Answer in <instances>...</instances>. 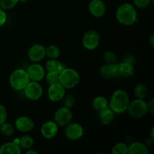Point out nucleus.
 <instances>
[{
  "label": "nucleus",
  "mask_w": 154,
  "mask_h": 154,
  "mask_svg": "<svg viewBox=\"0 0 154 154\" xmlns=\"http://www.w3.org/2000/svg\"><path fill=\"white\" fill-rule=\"evenodd\" d=\"M45 54L48 59H58L60 56V50L54 45H48L45 48Z\"/></svg>",
  "instance_id": "nucleus-25"
},
{
  "label": "nucleus",
  "mask_w": 154,
  "mask_h": 154,
  "mask_svg": "<svg viewBox=\"0 0 154 154\" xmlns=\"http://www.w3.org/2000/svg\"><path fill=\"white\" fill-rule=\"evenodd\" d=\"M19 2V0H0V8L4 10L13 8Z\"/></svg>",
  "instance_id": "nucleus-28"
},
{
  "label": "nucleus",
  "mask_w": 154,
  "mask_h": 154,
  "mask_svg": "<svg viewBox=\"0 0 154 154\" xmlns=\"http://www.w3.org/2000/svg\"><path fill=\"white\" fill-rule=\"evenodd\" d=\"M17 144L19 145L20 149L23 150H28L32 147L34 145V139L29 135H23L19 139H17Z\"/></svg>",
  "instance_id": "nucleus-23"
},
{
  "label": "nucleus",
  "mask_w": 154,
  "mask_h": 154,
  "mask_svg": "<svg viewBox=\"0 0 154 154\" xmlns=\"http://www.w3.org/2000/svg\"><path fill=\"white\" fill-rule=\"evenodd\" d=\"M126 111L132 118H143L148 112L147 102L144 99H135V100L129 102Z\"/></svg>",
  "instance_id": "nucleus-5"
},
{
  "label": "nucleus",
  "mask_w": 154,
  "mask_h": 154,
  "mask_svg": "<svg viewBox=\"0 0 154 154\" xmlns=\"http://www.w3.org/2000/svg\"><path fill=\"white\" fill-rule=\"evenodd\" d=\"M99 75L105 79H111L117 75V66L115 63H105L99 70Z\"/></svg>",
  "instance_id": "nucleus-17"
},
{
  "label": "nucleus",
  "mask_w": 154,
  "mask_h": 154,
  "mask_svg": "<svg viewBox=\"0 0 154 154\" xmlns=\"http://www.w3.org/2000/svg\"><path fill=\"white\" fill-rule=\"evenodd\" d=\"M153 131H154V127H152L151 130H150V138H151V139L154 140V135H153Z\"/></svg>",
  "instance_id": "nucleus-38"
},
{
  "label": "nucleus",
  "mask_w": 154,
  "mask_h": 154,
  "mask_svg": "<svg viewBox=\"0 0 154 154\" xmlns=\"http://www.w3.org/2000/svg\"><path fill=\"white\" fill-rule=\"evenodd\" d=\"M98 112H99V120L105 126H108L112 123L116 114L109 106L106 107Z\"/></svg>",
  "instance_id": "nucleus-18"
},
{
  "label": "nucleus",
  "mask_w": 154,
  "mask_h": 154,
  "mask_svg": "<svg viewBox=\"0 0 154 154\" xmlns=\"http://www.w3.org/2000/svg\"><path fill=\"white\" fill-rule=\"evenodd\" d=\"M92 106L95 110L99 111L108 106V101L104 96H96L92 101Z\"/></svg>",
  "instance_id": "nucleus-22"
},
{
  "label": "nucleus",
  "mask_w": 154,
  "mask_h": 154,
  "mask_svg": "<svg viewBox=\"0 0 154 154\" xmlns=\"http://www.w3.org/2000/svg\"><path fill=\"white\" fill-rule=\"evenodd\" d=\"M30 81L26 70L17 69L14 71L9 77V84L16 91H21Z\"/></svg>",
  "instance_id": "nucleus-4"
},
{
  "label": "nucleus",
  "mask_w": 154,
  "mask_h": 154,
  "mask_svg": "<svg viewBox=\"0 0 154 154\" xmlns=\"http://www.w3.org/2000/svg\"><path fill=\"white\" fill-rule=\"evenodd\" d=\"M14 132V128L11 123L5 122L2 125H0V133L6 137L11 136Z\"/></svg>",
  "instance_id": "nucleus-26"
},
{
  "label": "nucleus",
  "mask_w": 154,
  "mask_h": 154,
  "mask_svg": "<svg viewBox=\"0 0 154 154\" xmlns=\"http://www.w3.org/2000/svg\"><path fill=\"white\" fill-rule=\"evenodd\" d=\"M23 90L26 97L31 101L38 100L43 95L42 86L37 81H30Z\"/></svg>",
  "instance_id": "nucleus-6"
},
{
  "label": "nucleus",
  "mask_w": 154,
  "mask_h": 154,
  "mask_svg": "<svg viewBox=\"0 0 154 154\" xmlns=\"http://www.w3.org/2000/svg\"><path fill=\"white\" fill-rule=\"evenodd\" d=\"M63 100V107H66V108H72V107L74 106L75 103V99L74 98V96L72 95H67L63 97V99H62Z\"/></svg>",
  "instance_id": "nucleus-31"
},
{
  "label": "nucleus",
  "mask_w": 154,
  "mask_h": 154,
  "mask_svg": "<svg viewBox=\"0 0 154 154\" xmlns=\"http://www.w3.org/2000/svg\"><path fill=\"white\" fill-rule=\"evenodd\" d=\"M100 44V35L96 30H89L84 33L82 38V45L85 49L93 51Z\"/></svg>",
  "instance_id": "nucleus-7"
},
{
  "label": "nucleus",
  "mask_w": 154,
  "mask_h": 154,
  "mask_svg": "<svg viewBox=\"0 0 154 154\" xmlns=\"http://www.w3.org/2000/svg\"><path fill=\"white\" fill-rule=\"evenodd\" d=\"M26 0H19V2H26Z\"/></svg>",
  "instance_id": "nucleus-39"
},
{
  "label": "nucleus",
  "mask_w": 154,
  "mask_h": 154,
  "mask_svg": "<svg viewBox=\"0 0 154 154\" xmlns=\"http://www.w3.org/2000/svg\"><path fill=\"white\" fill-rule=\"evenodd\" d=\"M103 60L105 63H115L117 56L113 51H105L103 54Z\"/></svg>",
  "instance_id": "nucleus-30"
},
{
  "label": "nucleus",
  "mask_w": 154,
  "mask_h": 154,
  "mask_svg": "<svg viewBox=\"0 0 154 154\" xmlns=\"http://www.w3.org/2000/svg\"><path fill=\"white\" fill-rule=\"evenodd\" d=\"M112 154H128V145L126 143H117L111 150Z\"/></svg>",
  "instance_id": "nucleus-27"
},
{
  "label": "nucleus",
  "mask_w": 154,
  "mask_h": 154,
  "mask_svg": "<svg viewBox=\"0 0 154 154\" xmlns=\"http://www.w3.org/2000/svg\"><path fill=\"white\" fill-rule=\"evenodd\" d=\"M84 128L80 123H72L65 126V136L71 141H77L81 138L84 135Z\"/></svg>",
  "instance_id": "nucleus-9"
},
{
  "label": "nucleus",
  "mask_w": 154,
  "mask_h": 154,
  "mask_svg": "<svg viewBox=\"0 0 154 154\" xmlns=\"http://www.w3.org/2000/svg\"><path fill=\"white\" fill-rule=\"evenodd\" d=\"M45 69L47 72H56L60 74L61 71L64 69L63 65L57 59H48L45 64Z\"/></svg>",
  "instance_id": "nucleus-21"
},
{
  "label": "nucleus",
  "mask_w": 154,
  "mask_h": 154,
  "mask_svg": "<svg viewBox=\"0 0 154 154\" xmlns=\"http://www.w3.org/2000/svg\"><path fill=\"white\" fill-rule=\"evenodd\" d=\"M81 77L75 69L72 68H64L59 74V83L66 90L73 89L79 84Z\"/></svg>",
  "instance_id": "nucleus-3"
},
{
  "label": "nucleus",
  "mask_w": 154,
  "mask_h": 154,
  "mask_svg": "<svg viewBox=\"0 0 154 154\" xmlns=\"http://www.w3.org/2000/svg\"><path fill=\"white\" fill-rule=\"evenodd\" d=\"M7 20V14H6L5 10L0 8V27L2 26Z\"/></svg>",
  "instance_id": "nucleus-34"
},
{
  "label": "nucleus",
  "mask_w": 154,
  "mask_h": 154,
  "mask_svg": "<svg viewBox=\"0 0 154 154\" xmlns=\"http://www.w3.org/2000/svg\"><path fill=\"white\" fill-rule=\"evenodd\" d=\"M147 103V111L150 112V114H153L154 112V99H152L149 101Z\"/></svg>",
  "instance_id": "nucleus-35"
},
{
  "label": "nucleus",
  "mask_w": 154,
  "mask_h": 154,
  "mask_svg": "<svg viewBox=\"0 0 154 154\" xmlns=\"http://www.w3.org/2000/svg\"><path fill=\"white\" fill-rule=\"evenodd\" d=\"M117 75H120L125 78H129L135 75V67L133 63L123 61L119 64H117Z\"/></svg>",
  "instance_id": "nucleus-16"
},
{
  "label": "nucleus",
  "mask_w": 154,
  "mask_h": 154,
  "mask_svg": "<svg viewBox=\"0 0 154 154\" xmlns=\"http://www.w3.org/2000/svg\"><path fill=\"white\" fill-rule=\"evenodd\" d=\"M26 72L30 81H37V82L42 81L45 78L46 74L45 68L42 65L38 64V63H33V64L30 65Z\"/></svg>",
  "instance_id": "nucleus-11"
},
{
  "label": "nucleus",
  "mask_w": 154,
  "mask_h": 154,
  "mask_svg": "<svg viewBox=\"0 0 154 154\" xmlns=\"http://www.w3.org/2000/svg\"><path fill=\"white\" fill-rule=\"evenodd\" d=\"M130 100L127 92L119 89L115 90L111 95L108 102V106L112 109L115 114H123L127 110Z\"/></svg>",
  "instance_id": "nucleus-1"
},
{
  "label": "nucleus",
  "mask_w": 154,
  "mask_h": 154,
  "mask_svg": "<svg viewBox=\"0 0 154 154\" xmlns=\"http://www.w3.org/2000/svg\"><path fill=\"white\" fill-rule=\"evenodd\" d=\"M73 114L70 108L62 107L60 108L54 114V121L59 126L65 127L72 122Z\"/></svg>",
  "instance_id": "nucleus-8"
},
{
  "label": "nucleus",
  "mask_w": 154,
  "mask_h": 154,
  "mask_svg": "<svg viewBox=\"0 0 154 154\" xmlns=\"http://www.w3.org/2000/svg\"><path fill=\"white\" fill-rule=\"evenodd\" d=\"M14 126L17 130L20 132H31L35 127V123L32 119L27 116H21L15 120Z\"/></svg>",
  "instance_id": "nucleus-13"
},
{
  "label": "nucleus",
  "mask_w": 154,
  "mask_h": 154,
  "mask_svg": "<svg viewBox=\"0 0 154 154\" xmlns=\"http://www.w3.org/2000/svg\"><path fill=\"white\" fill-rule=\"evenodd\" d=\"M8 117V112L5 107L0 104V125L6 122Z\"/></svg>",
  "instance_id": "nucleus-33"
},
{
  "label": "nucleus",
  "mask_w": 154,
  "mask_h": 154,
  "mask_svg": "<svg viewBox=\"0 0 154 154\" xmlns=\"http://www.w3.org/2000/svg\"><path fill=\"white\" fill-rule=\"evenodd\" d=\"M59 126L54 120H48L41 126V134L46 139H51L57 135Z\"/></svg>",
  "instance_id": "nucleus-14"
},
{
  "label": "nucleus",
  "mask_w": 154,
  "mask_h": 154,
  "mask_svg": "<svg viewBox=\"0 0 154 154\" xmlns=\"http://www.w3.org/2000/svg\"><path fill=\"white\" fill-rule=\"evenodd\" d=\"M66 89L60 83L51 84L48 89V97L52 102H58L62 101L66 95Z\"/></svg>",
  "instance_id": "nucleus-10"
},
{
  "label": "nucleus",
  "mask_w": 154,
  "mask_h": 154,
  "mask_svg": "<svg viewBox=\"0 0 154 154\" xmlns=\"http://www.w3.org/2000/svg\"><path fill=\"white\" fill-rule=\"evenodd\" d=\"M21 149L15 141L7 142L0 147V154H20Z\"/></svg>",
  "instance_id": "nucleus-20"
},
{
  "label": "nucleus",
  "mask_w": 154,
  "mask_h": 154,
  "mask_svg": "<svg viewBox=\"0 0 154 154\" xmlns=\"http://www.w3.org/2000/svg\"><path fill=\"white\" fill-rule=\"evenodd\" d=\"M153 0H133L134 6L139 9H145L150 6Z\"/></svg>",
  "instance_id": "nucleus-32"
},
{
  "label": "nucleus",
  "mask_w": 154,
  "mask_h": 154,
  "mask_svg": "<svg viewBox=\"0 0 154 154\" xmlns=\"http://www.w3.org/2000/svg\"><path fill=\"white\" fill-rule=\"evenodd\" d=\"M45 78L49 85L56 84V83L59 82V74L56 73V72H47V74H45Z\"/></svg>",
  "instance_id": "nucleus-29"
},
{
  "label": "nucleus",
  "mask_w": 154,
  "mask_h": 154,
  "mask_svg": "<svg viewBox=\"0 0 154 154\" xmlns=\"http://www.w3.org/2000/svg\"><path fill=\"white\" fill-rule=\"evenodd\" d=\"M116 19L123 26H132L137 20V11L130 3H123L116 11Z\"/></svg>",
  "instance_id": "nucleus-2"
},
{
  "label": "nucleus",
  "mask_w": 154,
  "mask_h": 154,
  "mask_svg": "<svg viewBox=\"0 0 154 154\" xmlns=\"http://www.w3.org/2000/svg\"><path fill=\"white\" fill-rule=\"evenodd\" d=\"M134 95L136 99H145L148 96V89L144 84H138L134 88Z\"/></svg>",
  "instance_id": "nucleus-24"
},
{
  "label": "nucleus",
  "mask_w": 154,
  "mask_h": 154,
  "mask_svg": "<svg viewBox=\"0 0 154 154\" xmlns=\"http://www.w3.org/2000/svg\"><path fill=\"white\" fill-rule=\"evenodd\" d=\"M27 151L26 152V154H37L38 153L36 151H35L34 150H32V148L30 149H28V150H26Z\"/></svg>",
  "instance_id": "nucleus-37"
},
{
  "label": "nucleus",
  "mask_w": 154,
  "mask_h": 154,
  "mask_svg": "<svg viewBox=\"0 0 154 154\" xmlns=\"http://www.w3.org/2000/svg\"><path fill=\"white\" fill-rule=\"evenodd\" d=\"M128 153L129 154H149L148 147L142 142L135 141L128 146Z\"/></svg>",
  "instance_id": "nucleus-19"
},
{
  "label": "nucleus",
  "mask_w": 154,
  "mask_h": 154,
  "mask_svg": "<svg viewBox=\"0 0 154 154\" xmlns=\"http://www.w3.org/2000/svg\"><path fill=\"white\" fill-rule=\"evenodd\" d=\"M46 57L45 47L41 44H35L30 47L28 51V57L33 63H39Z\"/></svg>",
  "instance_id": "nucleus-12"
},
{
  "label": "nucleus",
  "mask_w": 154,
  "mask_h": 154,
  "mask_svg": "<svg viewBox=\"0 0 154 154\" xmlns=\"http://www.w3.org/2000/svg\"><path fill=\"white\" fill-rule=\"evenodd\" d=\"M88 10L95 17H102L106 13V5L102 0H91L88 5Z\"/></svg>",
  "instance_id": "nucleus-15"
},
{
  "label": "nucleus",
  "mask_w": 154,
  "mask_h": 154,
  "mask_svg": "<svg viewBox=\"0 0 154 154\" xmlns=\"http://www.w3.org/2000/svg\"><path fill=\"white\" fill-rule=\"evenodd\" d=\"M150 45H151L152 48H153V46H154V35L153 34H152L151 36H150Z\"/></svg>",
  "instance_id": "nucleus-36"
}]
</instances>
